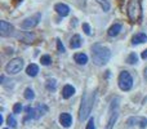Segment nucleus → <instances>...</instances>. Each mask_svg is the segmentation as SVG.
<instances>
[{
  "label": "nucleus",
  "instance_id": "f257e3e1",
  "mask_svg": "<svg viewBox=\"0 0 147 129\" xmlns=\"http://www.w3.org/2000/svg\"><path fill=\"white\" fill-rule=\"evenodd\" d=\"M92 58L97 66H103L111 58V52L107 47H103L101 44H94L92 47Z\"/></svg>",
  "mask_w": 147,
  "mask_h": 129
},
{
  "label": "nucleus",
  "instance_id": "f03ea898",
  "mask_svg": "<svg viewBox=\"0 0 147 129\" xmlns=\"http://www.w3.org/2000/svg\"><path fill=\"white\" fill-rule=\"evenodd\" d=\"M96 93L97 92L94 91L90 94H84L83 98H81V106L79 110V120L80 122H84L90 115V111L94 105V99H96Z\"/></svg>",
  "mask_w": 147,
  "mask_h": 129
},
{
  "label": "nucleus",
  "instance_id": "7ed1b4c3",
  "mask_svg": "<svg viewBox=\"0 0 147 129\" xmlns=\"http://www.w3.org/2000/svg\"><path fill=\"white\" fill-rule=\"evenodd\" d=\"M128 18L130 22L136 23L142 17V7H141V0H129L127 7Z\"/></svg>",
  "mask_w": 147,
  "mask_h": 129
},
{
  "label": "nucleus",
  "instance_id": "20e7f679",
  "mask_svg": "<svg viewBox=\"0 0 147 129\" xmlns=\"http://www.w3.org/2000/svg\"><path fill=\"white\" fill-rule=\"evenodd\" d=\"M117 83H119V88L121 89V91L127 92L132 88L133 78L130 76V74L128 72V71H121L120 75H119V80H117Z\"/></svg>",
  "mask_w": 147,
  "mask_h": 129
},
{
  "label": "nucleus",
  "instance_id": "39448f33",
  "mask_svg": "<svg viewBox=\"0 0 147 129\" xmlns=\"http://www.w3.org/2000/svg\"><path fill=\"white\" fill-rule=\"evenodd\" d=\"M22 68H23V59L22 58H13L5 66V71H7L9 75L10 74L16 75V74H18Z\"/></svg>",
  "mask_w": 147,
  "mask_h": 129
},
{
  "label": "nucleus",
  "instance_id": "423d86ee",
  "mask_svg": "<svg viewBox=\"0 0 147 129\" xmlns=\"http://www.w3.org/2000/svg\"><path fill=\"white\" fill-rule=\"evenodd\" d=\"M26 111H27L28 114V118H32V119H39V118L41 116V115H44L47 111H48V107L45 106V105H38V106L35 107V109H32V107H26Z\"/></svg>",
  "mask_w": 147,
  "mask_h": 129
},
{
  "label": "nucleus",
  "instance_id": "0eeeda50",
  "mask_svg": "<svg viewBox=\"0 0 147 129\" xmlns=\"http://www.w3.org/2000/svg\"><path fill=\"white\" fill-rule=\"evenodd\" d=\"M40 18H41V14H40V13H36L35 16H31V17L26 18V20L22 22V25H21V26H22V28H32V27H35V26L39 23Z\"/></svg>",
  "mask_w": 147,
  "mask_h": 129
},
{
  "label": "nucleus",
  "instance_id": "6e6552de",
  "mask_svg": "<svg viewBox=\"0 0 147 129\" xmlns=\"http://www.w3.org/2000/svg\"><path fill=\"white\" fill-rule=\"evenodd\" d=\"M13 31H14V27H13L10 23H8L7 21H1V22H0V35L1 36L13 35Z\"/></svg>",
  "mask_w": 147,
  "mask_h": 129
},
{
  "label": "nucleus",
  "instance_id": "1a4fd4ad",
  "mask_svg": "<svg viewBox=\"0 0 147 129\" xmlns=\"http://www.w3.org/2000/svg\"><path fill=\"white\" fill-rule=\"evenodd\" d=\"M128 125H140L141 128H146L147 127V119L143 116H134V118H129L128 119Z\"/></svg>",
  "mask_w": 147,
  "mask_h": 129
},
{
  "label": "nucleus",
  "instance_id": "9d476101",
  "mask_svg": "<svg viewBox=\"0 0 147 129\" xmlns=\"http://www.w3.org/2000/svg\"><path fill=\"white\" fill-rule=\"evenodd\" d=\"M54 9H56V12L58 13V14L61 16V17H66V16H69V13H70V8H69V5L63 4V3L56 4Z\"/></svg>",
  "mask_w": 147,
  "mask_h": 129
},
{
  "label": "nucleus",
  "instance_id": "9b49d317",
  "mask_svg": "<svg viewBox=\"0 0 147 129\" xmlns=\"http://www.w3.org/2000/svg\"><path fill=\"white\" fill-rule=\"evenodd\" d=\"M59 123H61L62 127H65V128L71 127V124H72L71 115H70L69 112H63V114H61V116H59Z\"/></svg>",
  "mask_w": 147,
  "mask_h": 129
},
{
  "label": "nucleus",
  "instance_id": "f8f14e48",
  "mask_svg": "<svg viewBox=\"0 0 147 129\" xmlns=\"http://www.w3.org/2000/svg\"><path fill=\"white\" fill-rule=\"evenodd\" d=\"M74 94H75V88L72 85H70V84H66L63 86V89H62V97L65 99H69V98H71Z\"/></svg>",
  "mask_w": 147,
  "mask_h": 129
},
{
  "label": "nucleus",
  "instance_id": "ddd939ff",
  "mask_svg": "<svg viewBox=\"0 0 147 129\" xmlns=\"http://www.w3.org/2000/svg\"><path fill=\"white\" fill-rule=\"evenodd\" d=\"M146 41H147V35L145 32H138V34H136V35L132 38V43L134 44V45L146 43Z\"/></svg>",
  "mask_w": 147,
  "mask_h": 129
},
{
  "label": "nucleus",
  "instance_id": "4468645a",
  "mask_svg": "<svg viewBox=\"0 0 147 129\" xmlns=\"http://www.w3.org/2000/svg\"><path fill=\"white\" fill-rule=\"evenodd\" d=\"M117 116H119V114H117V110L115 109L114 112H111V115H110V119H109V122H107L106 129H112L114 128L115 123H116V120H117Z\"/></svg>",
  "mask_w": 147,
  "mask_h": 129
},
{
  "label": "nucleus",
  "instance_id": "2eb2a0df",
  "mask_svg": "<svg viewBox=\"0 0 147 129\" xmlns=\"http://www.w3.org/2000/svg\"><path fill=\"white\" fill-rule=\"evenodd\" d=\"M70 47H71L72 49H78L81 47V36L80 35H74L71 38V40H70Z\"/></svg>",
  "mask_w": 147,
  "mask_h": 129
},
{
  "label": "nucleus",
  "instance_id": "dca6fc26",
  "mask_svg": "<svg viewBox=\"0 0 147 129\" xmlns=\"http://www.w3.org/2000/svg\"><path fill=\"white\" fill-rule=\"evenodd\" d=\"M74 59H75V62L78 65H85L88 62V56L85 53H76L74 56Z\"/></svg>",
  "mask_w": 147,
  "mask_h": 129
},
{
  "label": "nucleus",
  "instance_id": "f3484780",
  "mask_svg": "<svg viewBox=\"0 0 147 129\" xmlns=\"http://www.w3.org/2000/svg\"><path fill=\"white\" fill-rule=\"evenodd\" d=\"M120 31H121V25H120V23H114V25L109 28L107 34H109V36H116V35H119Z\"/></svg>",
  "mask_w": 147,
  "mask_h": 129
},
{
  "label": "nucleus",
  "instance_id": "a211bd4d",
  "mask_svg": "<svg viewBox=\"0 0 147 129\" xmlns=\"http://www.w3.org/2000/svg\"><path fill=\"white\" fill-rule=\"evenodd\" d=\"M26 72H27L28 76H31V78H34V76L38 75L39 72V66L35 65V63H31L27 66V68H26Z\"/></svg>",
  "mask_w": 147,
  "mask_h": 129
},
{
  "label": "nucleus",
  "instance_id": "6ab92c4d",
  "mask_svg": "<svg viewBox=\"0 0 147 129\" xmlns=\"http://www.w3.org/2000/svg\"><path fill=\"white\" fill-rule=\"evenodd\" d=\"M23 96H25V98L28 99V101H31V99L35 98V93H34V91L31 88H26L25 89V94H23Z\"/></svg>",
  "mask_w": 147,
  "mask_h": 129
},
{
  "label": "nucleus",
  "instance_id": "aec40b11",
  "mask_svg": "<svg viewBox=\"0 0 147 129\" xmlns=\"http://www.w3.org/2000/svg\"><path fill=\"white\" fill-rule=\"evenodd\" d=\"M138 62V56L136 53H130L129 56H128V58H127V63H129V65H133V63H137Z\"/></svg>",
  "mask_w": 147,
  "mask_h": 129
},
{
  "label": "nucleus",
  "instance_id": "412c9836",
  "mask_svg": "<svg viewBox=\"0 0 147 129\" xmlns=\"http://www.w3.org/2000/svg\"><path fill=\"white\" fill-rule=\"evenodd\" d=\"M97 1H98V4L102 7L103 12H109L110 10V3L107 1V0H97Z\"/></svg>",
  "mask_w": 147,
  "mask_h": 129
},
{
  "label": "nucleus",
  "instance_id": "4be33fe9",
  "mask_svg": "<svg viewBox=\"0 0 147 129\" xmlns=\"http://www.w3.org/2000/svg\"><path fill=\"white\" fill-rule=\"evenodd\" d=\"M40 62H41V65H44V66H48V65H51V62H52L51 56H49V54H45V56H41Z\"/></svg>",
  "mask_w": 147,
  "mask_h": 129
},
{
  "label": "nucleus",
  "instance_id": "5701e85b",
  "mask_svg": "<svg viewBox=\"0 0 147 129\" xmlns=\"http://www.w3.org/2000/svg\"><path fill=\"white\" fill-rule=\"evenodd\" d=\"M7 122H8V124H9L12 128L17 127V122H16V119H14V116H13V115H9V116H8Z\"/></svg>",
  "mask_w": 147,
  "mask_h": 129
},
{
  "label": "nucleus",
  "instance_id": "b1692460",
  "mask_svg": "<svg viewBox=\"0 0 147 129\" xmlns=\"http://www.w3.org/2000/svg\"><path fill=\"white\" fill-rule=\"evenodd\" d=\"M57 49H58V52L59 53H65L66 52V49H65V47H63V44H62V41L59 40V39H57Z\"/></svg>",
  "mask_w": 147,
  "mask_h": 129
},
{
  "label": "nucleus",
  "instance_id": "393cba45",
  "mask_svg": "<svg viewBox=\"0 0 147 129\" xmlns=\"http://www.w3.org/2000/svg\"><path fill=\"white\" fill-rule=\"evenodd\" d=\"M47 88L51 91V89H56V80L52 79V80H48L47 81Z\"/></svg>",
  "mask_w": 147,
  "mask_h": 129
},
{
  "label": "nucleus",
  "instance_id": "a878e982",
  "mask_svg": "<svg viewBox=\"0 0 147 129\" xmlns=\"http://www.w3.org/2000/svg\"><path fill=\"white\" fill-rule=\"evenodd\" d=\"M21 111H22V105H21V103H16L14 106H13V112H14V114H20Z\"/></svg>",
  "mask_w": 147,
  "mask_h": 129
},
{
  "label": "nucleus",
  "instance_id": "bb28decb",
  "mask_svg": "<svg viewBox=\"0 0 147 129\" xmlns=\"http://www.w3.org/2000/svg\"><path fill=\"white\" fill-rule=\"evenodd\" d=\"M83 30H84V32H85L86 35H90V34H92L90 27H89L88 23H83Z\"/></svg>",
  "mask_w": 147,
  "mask_h": 129
},
{
  "label": "nucleus",
  "instance_id": "cd10ccee",
  "mask_svg": "<svg viewBox=\"0 0 147 129\" xmlns=\"http://www.w3.org/2000/svg\"><path fill=\"white\" fill-rule=\"evenodd\" d=\"M85 129H96V127H94L93 118H92V119H89V122H88V124H86V128Z\"/></svg>",
  "mask_w": 147,
  "mask_h": 129
},
{
  "label": "nucleus",
  "instance_id": "c85d7f7f",
  "mask_svg": "<svg viewBox=\"0 0 147 129\" xmlns=\"http://www.w3.org/2000/svg\"><path fill=\"white\" fill-rule=\"evenodd\" d=\"M141 57H142L143 59H146V58H147V49H146V51H143V52H142V54H141Z\"/></svg>",
  "mask_w": 147,
  "mask_h": 129
},
{
  "label": "nucleus",
  "instance_id": "c756f323",
  "mask_svg": "<svg viewBox=\"0 0 147 129\" xmlns=\"http://www.w3.org/2000/svg\"><path fill=\"white\" fill-rule=\"evenodd\" d=\"M143 78H145V80H147V67L143 70Z\"/></svg>",
  "mask_w": 147,
  "mask_h": 129
},
{
  "label": "nucleus",
  "instance_id": "7c9ffc66",
  "mask_svg": "<svg viewBox=\"0 0 147 129\" xmlns=\"http://www.w3.org/2000/svg\"><path fill=\"white\" fill-rule=\"evenodd\" d=\"M4 129H8V128H4Z\"/></svg>",
  "mask_w": 147,
  "mask_h": 129
}]
</instances>
